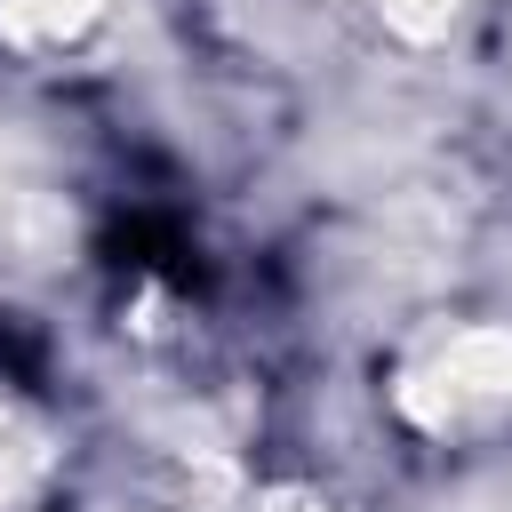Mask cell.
I'll list each match as a JSON object with an SVG mask.
<instances>
[{
	"label": "cell",
	"mask_w": 512,
	"mask_h": 512,
	"mask_svg": "<svg viewBox=\"0 0 512 512\" xmlns=\"http://www.w3.org/2000/svg\"><path fill=\"white\" fill-rule=\"evenodd\" d=\"M392 408L424 440H488L512 424V328L504 320H440L392 368Z\"/></svg>",
	"instance_id": "6da1fadb"
},
{
	"label": "cell",
	"mask_w": 512,
	"mask_h": 512,
	"mask_svg": "<svg viewBox=\"0 0 512 512\" xmlns=\"http://www.w3.org/2000/svg\"><path fill=\"white\" fill-rule=\"evenodd\" d=\"M56 480V432L32 400L0 392V512H32Z\"/></svg>",
	"instance_id": "7a4b0ae2"
},
{
	"label": "cell",
	"mask_w": 512,
	"mask_h": 512,
	"mask_svg": "<svg viewBox=\"0 0 512 512\" xmlns=\"http://www.w3.org/2000/svg\"><path fill=\"white\" fill-rule=\"evenodd\" d=\"M120 0H0V48L8 56H64L88 32H104Z\"/></svg>",
	"instance_id": "3957f363"
}]
</instances>
